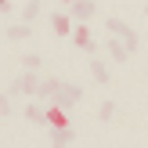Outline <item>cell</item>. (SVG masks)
<instances>
[{
    "mask_svg": "<svg viewBox=\"0 0 148 148\" xmlns=\"http://www.w3.org/2000/svg\"><path fill=\"white\" fill-rule=\"evenodd\" d=\"M40 7H43V4H40V0H29V4H25V7H22V22H29V25H33V22H36V18H40Z\"/></svg>",
    "mask_w": 148,
    "mask_h": 148,
    "instance_id": "obj_12",
    "label": "cell"
},
{
    "mask_svg": "<svg viewBox=\"0 0 148 148\" xmlns=\"http://www.w3.org/2000/svg\"><path fill=\"white\" fill-rule=\"evenodd\" d=\"M36 87H40V72L25 69V72H18V76L7 83V94H11V98H18V94H36Z\"/></svg>",
    "mask_w": 148,
    "mask_h": 148,
    "instance_id": "obj_2",
    "label": "cell"
},
{
    "mask_svg": "<svg viewBox=\"0 0 148 148\" xmlns=\"http://www.w3.org/2000/svg\"><path fill=\"white\" fill-rule=\"evenodd\" d=\"M72 18L76 22H90L94 14H98V4H94V0H72Z\"/></svg>",
    "mask_w": 148,
    "mask_h": 148,
    "instance_id": "obj_5",
    "label": "cell"
},
{
    "mask_svg": "<svg viewBox=\"0 0 148 148\" xmlns=\"http://www.w3.org/2000/svg\"><path fill=\"white\" fill-rule=\"evenodd\" d=\"M98 119L101 123H112L116 119V101H101V105H98Z\"/></svg>",
    "mask_w": 148,
    "mask_h": 148,
    "instance_id": "obj_15",
    "label": "cell"
},
{
    "mask_svg": "<svg viewBox=\"0 0 148 148\" xmlns=\"http://www.w3.org/2000/svg\"><path fill=\"white\" fill-rule=\"evenodd\" d=\"M47 22H51V29H54V36H69V33H72V18L62 14V11H54Z\"/></svg>",
    "mask_w": 148,
    "mask_h": 148,
    "instance_id": "obj_8",
    "label": "cell"
},
{
    "mask_svg": "<svg viewBox=\"0 0 148 148\" xmlns=\"http://www.w3.org/2000/svg\"><path fill=\"white\" fill-rule=\"evenodd\" d=\"M22 62H25V69H33V72H40V69H43V62H47V58H43L40 51H29V54L22 58Z\"/></svg>",
    "mask_w": 148,
    "mask_h": 148,
    "instance_id": "obj_14",
    "label": "cell"
},
{
    "mask_svg": "<svg viewBox=\"0 0 148 148\" xmlns=\"http://www.w3.org/2000/svg\"><path fill=\"white\" fill-rule=\"evenodd\" d=\"M4 36H7V40H29V36H33V25H29V22H14V25H7L4 29Z\"/></svg>",
    "mask_w": 148,
    "mask_h": 148,
    "instance_id": "obj_9",
    "label": "cell"
},
{
    "mask_svg": "<svg viewBox=\"0 0 148 148\" xmlns=\"http://www.w3.org/2000/svg\"><path fill=\"white\" fill-rule=\"evenodd\" d=\"M105 29H108V33H112L116 40H119L123 47L130 51V54H134V51L141 47V36H137V29H130L123 18H105Z\"/></svg>",
    "mask_w": 148,
    "mask_h": 148,
    "instance_id": "obj_1",
    "label": "cell"
},
{
    "mask_svg": "<svg viewBox=\"0 0 148 148\" xmlns=\"http://www.w3.org/2000/svg\"><path fill=\"white\" fill-rule=\"evenodd\" d=\"M47 137H51V145H72L76 130H72V123L69 127H47Z\"/></svg>",
    "mask_w": 148,
    "mask_h": 148,
    "instance_id": "obj_6",
    "label": "cell"
},
{
    "mask_svg": "<svg viewBox=\"0 0 148 148\" xmlns=\"http://www.w3.org/2000/svg\"><path fill=\"white\" fill-rule=\"evenodd\" d=\"M58 83H62V79H54V76H47V79H40V87H36V98H40V101H47V98H54V90H58Z\"/></svg>",
    "mask_w": 148,
    "mask_h": 148,
    "instance_id": "obj_11",
    "label": "cell"
},
{
    "mask_svg": "<svg viewBox=\"0 0 148 148\" xmlns=\"http://www.w3.org/2000/svg\"><path fill=\"white\" fill-rule=\"evenodd\" d=\"M65 4H72V0H65Z\"/></svg>",
    "mask_w": 148,
    "mask_h": 148,
    "instance_id": "obj_18",
    "label": "cell"
},
{
    "mask_svg": "<svg viewBox=\"0 0 148 148\" xmlns=\"http://www.w3.org/2000/svg\"><path fill=\"white\" fill-rule=\"evenodd\" d=\"M0 14H11V4L7 0H0Z\"/></svg>",
    "mask_w": 148,
    "mask_h": 148,
    "instance_id": "obj_17",
    "label": "cell"
},
{
    "mask_svg": "<svg viewBox=\"0 0 148 148\" xmlns=\"http://www.w3.org/2000/svg\"><path fill=\"white\" fill-rule=\"evenodd\" d=\"M79 101H83V87H79V83H58V90H54V105L58 108L69 112V108L79 105Z\"/></svg>",
    "mask_w": 148,
    "mask_h": 148,
    "instance_id": "obj_3",
    "label": "cell"
},
{
    "mask_svg": "<svg viewBox=\"0 0 148 148\" xmlns=\"http://www.w3.org/2000/svg\"><path fill=\"white\" fill-rule=\"evenodd\" d=\"M0 116H14V108H11V94H0Z\"/></svg>",
    "mask_w": 148,
    "mask_h": 148,
    "instance_id": "obj_16",
    "label": "cell"
},
{
    "mask_svg": "<svg viewBox=\"0 0 148 148\" xmlns=\"http://www.w3.org/2000/svg\"><path fill=\"white\" fill-rule=\"evenodd\" d=\"M22 116H25L29 123H36V127H43V105H36V101H33V105H25V112H22Z\"/></svg>",
    "mask_w": 148,
    "mask_h": 148,
    "instance_id": "obj_13",
    "label": "cell"
},
{
    "mask_svg": "<svg viewBox=\"0 0 148 148\" xmlns=\"http://www.w3.org/2000/svg\"><path fill=\"white\" fill-rule=\"evenodd\" d=\"M90 76H94V83H98V87H108V83H112V72L105 69L101 58H90Z\"/></svg>",
    "mask_w": 148,
    "mask_h": 148,
    "instance_id": "obj_7",
    "label": "cell"
},
{
    "mask_svg": "<svg viewBox=\"0 0 148 148\" xmlns=\"http://www.w3.org/2000/svg\"><path fill=\"white\" fill-rule=\"evenodd\" d=\"M105 51H108V58H112V62H123V65H127V62H130V51H127V47H123V43H119V40H116V36H112V40H108V43H105Z\"/></svg>",
    "mask_w": 148,
    "mask_h": 148,
    "instance_id": "obj_10",
    "label": "cell"
},
{
    "mask_svg": "<svg viewBox=\"0 0 148 148\" xmlns=\"http://www.w3.org/2000/svg\"><path fill=\"white\" fill-rule=\"evenodd\" d=\"M72 47H79V51H87V54H94V58L101 54V47H98V43L90 40V29H87V22H79V25L72 29Z\"/></svg>",
    "mask_w": 148,
    "mask_h": 148,
    "instance_id": "obj_4",
    "label": "cell"
}]
</instances>
